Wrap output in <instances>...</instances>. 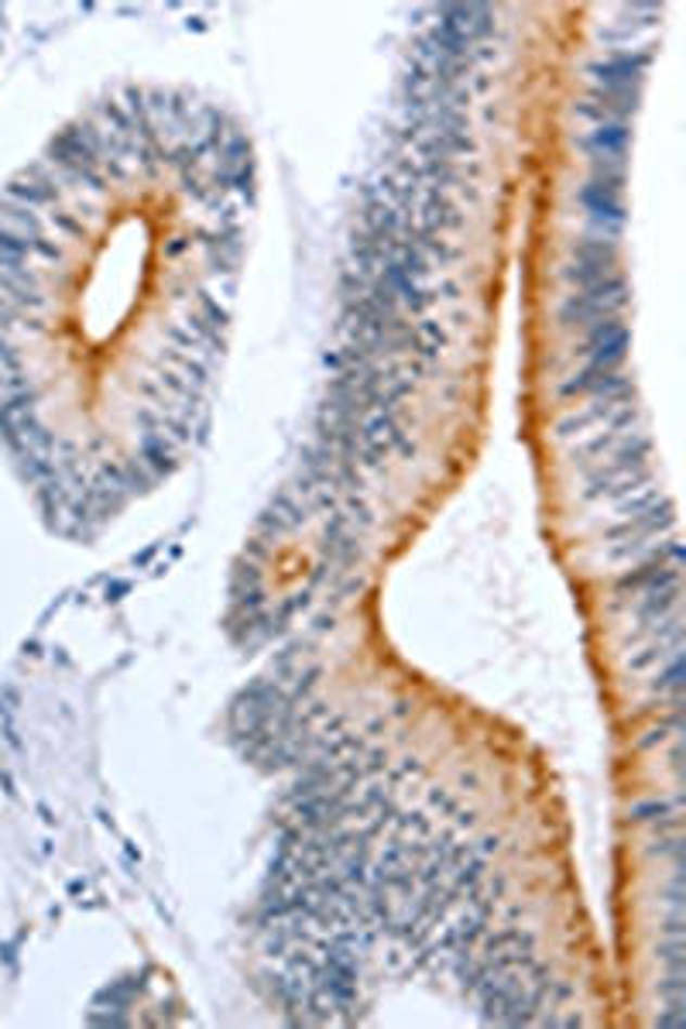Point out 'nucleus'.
Here are the masks:
<instances>
[{
    "label": "nucleus",
    "instance_id": "nucleus-13",
    "mask_svg": "<svg viewBox=\"0 0 686 1029\" xmlns=\"http://www.w3.org/2000/svg\"><path fill=\"white\" fill-rule=\"evenodd\" d=\"M652 481H656L652 467H641V470H632V474L614 478V481L600 484V487H584V501H621V498L635 495V491L649 487Z\"/></svg>",
    "mask_w": 686,
    "mask_h": 1029
},
{
    "label": "nucleus",
    "instance_id": "nucleus-10",
    "mask_svg": "<svg viewBox=\"0 0 686 1029\" xmlns=\"http://www.w3.org/2000/svg\"><path fill=\"white\" fill-rule=\"evenodd\" d=\"M135 460L152 474L155 481L168 478L179 467V446L172 443L165 433H141L138 436V454Z\"/></svg>",
    "mask_w": 686,
    "mask_h": 1029
},
{
    "label": "nucleus",
    "instance_id": "nucleus-9",
    "mask_svg": "<svg viewBox=\"0 0 686 1029\" xmlns=\"http://www.w3.org/2000/svg\"><path fill=\"white\" fill-rule=\"evenodd\" d=\"M621 402H628V398H594V405H587V409L570 412L567 419H560V425H556V436H560V440H581V436H590L594 429H608L611 419L621 409Z\"/></svg>",
    "mask_w": 686,
    "mask_h": 1029
},
{
    "label": "nucleus",
    "instance_id": "nucleus-5",
    "mask_svg": "<svg viewBox=\"0 0 686 1029\" xmlns=\"http://www.w3.org/2000/svg\"><path fill=\"white\" fill-rule=\"evenodd\" d=\"M306 519H309L306 505L295 498V491H292V487H285V491H278V495L271 498V505H268L262 514H257L254 532L262 535V539L275 543V539H282V535L295 532V529L303 525Z\"/></svg>",
    "mask_w": 686,
    "mask_h": 1029
},
{
    "label": "nucleus",
    "instance_id": "nucleus-3",
    "mask_svg": "<svg viewBox=\"0 0 686 1029\" xmlns=\"http://www.w3.org/2000/svg\"><path fill=\"white\" fill-rule=\"evenodd\" d=\"M573 354H581L587 360V368L618 371L621 360L628 357V327L621 323V316L600 319V323L587 327V340Z\"/></svg>",
    "mask_w": 686,
    "mask_h": 1029
},
{
    "label": "nucleus",
    "instance_id": "nucleus-15",
    "mask_svg": "<svg viewBox=\"0 0 686 1029\" xmlns=\"http://www.w3.org/2000/svg\"><path fill=\"white\" fill-rule=\"evenodd\" d=\"M570 262H584V265H605V268H618L621 262V251H618V241H608V238H587L573 241L570 244Z\"/></svg>",
    "mask_w": 686,
    "mask_h": 1029
},
{
    "label": "nucleus",
    "instance_id": "nucleus-25",
    "mask_svg": "<svg viewBox=\"0 0 686 1029\" xmlns=\"http://www.w3.org/2000/svg\"><path fill=\"white\" fill-rule=\"evenodd\" d=\"M498 848H501V838H495V834H487V838H481V841L474 844V854H481V858H484V854H491V851L498 854Z\"/></svg>",
    "mask_w": 686,
    "mask_h": 1029
},
{
    "label": "nucleus",
    "instance_id": "nucleus-7",
    "mask_svg": "<svg viewBox=\"0 0 686 1029\" xmlns=\"http://www.w3.org/2000/svg\"><path fill=\"white\" fill-rule=\"evenodd\" d=\"M628 141H632L628 120H605V124H594L581 138V148L590 155V162H625Z\"/></svg>",
    "mask_w": 686,
    "mask_h": 1029
},
{
    "label": "nucleus",
    "instance_id": "nucleus-17",
    "mask_svg": "<svg viewBox=\"0 0 686 1029\" xmlns=\"http://www.w3.org/2000/svg\"><path fill=\"white\" fill-rule=\"evenodd\" d=\"M662 673H656V679L649 683L652 694L659 697H683V683H686V662H683V652H676L670 662H662L659 666Z\"/></svg>",
    "mask_w": 686,
    "mask_h": 1029
},
{
    "label": "nucleus",
    "instance_id": "nucleus-19",
    "mask_svg": "<svg viewBox=\"0 0 686 1029\" xmlns=\"http://www.w3.org/2000/svg\"><path fill=\"white\" fill-rule=\"evenodd\" d=\"M392 827L398 830V838L402 841H425L429 834H433V824H429V817L425 813H395V821H392Z\"/></svg>",
    "mask_w": 686,
    "mask_h": 1029
},
{
    "label": "nucleus",
    "instance_id": "nucleus-11",
    "mask_svg": "<svg viewBox=\"0 0 686 1029\" xmlns=\"http://www.w3.org/2000/svg\"><path fill=\"white\" fill-rule=\"evenodd\" d=\"M679 810H683V797L676 800H641L628 810L632 824H652L656 834L659 830H679Z\"/></svg>",
    "mask_w": 686,
    "mask_h": 1029
},
{
    "label": "nucleus",
    "instance_id": "nucleus-8",
    "mask_svg": "<svg viewBox=\"0 0 686 1029\" xmlns=\"http://www.w3.org/2000/svg\"><path fill=\"white\" fill-rule=\"evenodd\" d=\"M567 398L570 395H590V398H632V378L621 371H600V368H584L576 371L560 389Z\"/></svg>",
    "mask_w": 686,
    "mask_h": 1029
},
{
    "label": "nucleus",
    "instance_id": "nucleus-20",
    "mask_svg": "<svg viewBox=\"0 0 686 1029\" xmlns=\"http://www.w3.org/2000/svg\"><path fill=\"white\" fill-rule=\"evenodd\" d=\"M192 316H196L200 323H206L209 330H217V333H224V330H227V323H230V313H227V306H220L217 298H213V295H206V292L200 295V309L192 313Z\"/></svg>",
    "mask_w": 686,
    "mask_h": 1029
},
{
    "label": "nucleus",
    "instance_id": "nucleus-4",
    "mask_svg": "<svg viewBox=\"0 0 686 1029\" xmlns=\"http://www.w3.org/2000/svg\"><path fill=\"white\" fill-rule=\"evenodd\" d=\"M581 206L587 213V224L594 230V238H608V241H618L621 227H625L628 213H625V200H621L618 189H608V186H597V182H584L581 186Z\"/></svg>",
    "mask_w": 686,
    "mask_h": 1029
},
{
    "label": "nucleus",
    "instance_id": "nucleus-21",
    "mask_svg": "<svg viewBox=\"0 0 686 1029\" xmlns=\"http://www.w3.org/2000/svg\"><path fill=\"white\" fill-rule=\"evenodd\" d=\"M656 957L666 964V971H686V943H683V937H670L666 943H659Z\"/></svg>",
    "mask_w": 686,
    "mask_h": 1029
},
{
    "label": "nucleus",
    "instance_id": "nucleus-14",
    "mask_svg": "<svg viewBox=\"0 0 686 1029\" xmlns=\"http://www.w3.org/2000/svg\"><path fill=\"white\" fill-rule=\"evenodd\" d=\"M676 652H683V641H662V638H646V646H638L628 659H625V670L632 673V676H638V673H649V670H656V666H662V662H670Z\"/></svg>",
    "mask_w": 686,
    "mask_h": 1029
},
{
    "label": "nucleus",
    "instance_id": "nucleus-12",
    "mask_svg": "<svg viewBox=\"0 0 686 1029\" xmlns=\"http://www.w3.org/2000/svg\"><path fill=\"white\" fill-rule=\"evenodd\" d=\"M587 100L605 114V120H628L641 106V90H600V86H590Z\"/></svg>",
    "mask_w": 686,
    "mask_h": 1029
},
{
    "label": "nucleus",
    "instance_id": "nucleus-6",
    "mask_svg": "<svg viewBox=\"0 0 686 1029\" xmlns=\"http://www.w3.org/2000/svg\"><path fill=\"white\" fill-rule=\"evenodd\" d=\"M673 584H679V567L666 563L662 556H649V560L635 563V570L618 576L614 594L618 597H635L641 590H662V587H673Z\"/></svg>",
    "mask_w": 686,
    "mask_h": 1029
},
{
    "label": "nucleus",
    "instance_id": "nucleus-26",
    "mask_svg": "<svg viewBox=\"0 0 686 1029\" xmlns=\"http://www.w3.org/2000/svg\"><path fill=\"white\" fill-rule=\"evenodd\" d=\"M186 247H189V241H176V244H168V251H165V254H168V257H176V254H182Z\"/></svg>",
    "mask_w": 686,
    "mask_h": 1029
},
{
    "label": "nucleus",
    "instance_id": "nucleus-16",
    "mask_svg": "<svg viewBox=\"0 0 686 1029\" xmlns=\"http://www.w3.org/2000/svg\"><path fill=\"white\" fill-rule=\"evenodd\" d=\"M628 433H614V429H600V433H590L587 440H581L573 449H570V460L581 463V467H594L605 460L611 449H618V443L625 440Z\"/></svg>",
    "mask_w": 686,
    "mask_h": 1029
},
{
    "label": "nucleus",
    "instance_id": "nucleus-2",
    "mask_svg": "<svg viewBox=\"0 0 686 1029\" xmlns=\"http://www.w3.org/2000/svg\"><path fill=\"white\" fill-rule=\"evenodd\" d=\"M649 66L652 55L646 49H614L605 59L590 62L587 76L600 90H641Z\"/></svg>",
    "mask_w": 686,
    "mask_h": 1029
},
{
    "label": "nucleus",
    "instance_id": "nucleus-24",
    "mask_svg": "<svg viewBox=\"0 0 686 1029\" xmlns=\"http://www.w3.org/2000/svg\"><path fill=\"white\" fill-rule=\"evenodd\" d=\"M429 806L440 810V813H454L460 803H457V797L449 789H433V792H429Z\"/></svg>",
    "mask_w": 686,
    "mask_h": 1029
},
{
    "label": "nucleus",
    "instance_id": "nucleus-23",
    "mask_svg": "<svg viewBox=\"0 0 686 1029\" xmlns=\"http://www.w3.org/2000/svg\"><path fill=\"white\" fill-rule=\"evenodd\" d=\"M659 995L662 999H686V971H670L659 981Z\"/></svg>",
    "mask_w": 686,
    "mask_h": 1029
},
{
    "label": "nucleus",
    "instance_id": "nucleus-1",
    "mask_svg": "<svg viewBox=\"0 0 686 1029\" xmlns=\"http://www.w3.org/2000/svg\"><path fill=\"white\" fill-rule=\"evenodd\" d=\"M628 298H632L628 282H625V275L618 271V275L605 278V282L567 295V303L560 306V323L567 330H587V327L600 323V319L625 313Z\"/></svg>",
    "mask_w": 686,
    "mask_h": 1029
},
{
    "label": "nucleus",
    "instance_id": "nucleus-18",
    "mask_svg": "<svg viewBox=\"0 0 686 1029\" xmlns=\"http://www.w3.org/2000/svg\"><path fill=\"white\" fill-rule=\"evenodd\" d=\"M662 498V491L656 487V484H649V487H641V491H635V495H628V498H621V501H611V519H632V514H641V511H649L652 505H659Z\"/></svg>",
    "mask_w": 686,
    "mask_h": 1029
},
{
    "label": "nucleus",
    "instance_id": "nucleus-22",
    "mask_svg": "<svg viewBox=\"0 0 686 1029\" xmlns=\"http://www.w3.org/2000/svg\"><path fill=\"white\" fill-rule=\"evenodd\" d=\"M659 1029H683L686 1026V999H666V1009L656 1016Z\"/></svg>",
    "mask_w": 686,
    "mask_h": 1029
}]
</instances>
